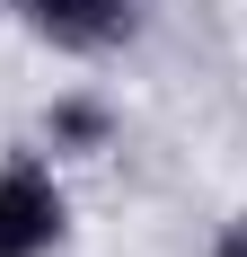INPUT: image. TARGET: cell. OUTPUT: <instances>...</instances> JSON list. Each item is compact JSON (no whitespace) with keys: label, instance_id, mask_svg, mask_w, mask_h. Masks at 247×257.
<instances>
[{"label":"cell","instance_id":"4","mask_svg":"<svg viewBox=\"0 0 247 257\" xmlns=\"http://www.w3.org/2000/svg\"><path fill=\"white\" fill-rule=\"evenodd\" d=\"M212 257H247V222H230V231L212 239Z\"/></svg>","mask_w":247,"mask_h":257},{"label":"cell","instance_id":"5","mask_svg":"<svg viewBox=\"0 0 247 257\" xmlns=\"http://www.w3.org/2000/svg\"><path fill=\"white\" fill-rule=\"evenodd\" d=\"M0 9H9V0H0Z\"/></svg>","mask_w":247,"mask_h":257},{"label":"cell","instance_id":"1","mask_svg":"<svg viewBox=\"0 0 247 257\" xmlns=\"http://www.w3.org/2000/svg\"><path fill=\"white\" fill-rule=\"evenodd\" d=\"M62 222H71V204H62L53 169L9 160V169H0V257H44L53 239H62Z\"/></svg>","mask_w":247,"mask_h":257},{"label":"cell","instance_id":"2","mask_svg":"<svg viewBox=\"0 0 247 257\" xmlns=\"http://www.w3.org/2000/svg\"><path fill=\"white\" fill-rule=\"evenodd\" d=\"M18 9L62 53H98V45H115L124 27H132V0H18Z\"/></svg>","mask_w":247,"mask_h":257},{"label":"cell","instance_id":"3","mask_svg":"<svg viewBox=\"0 0 247 257\" xmlns=\"http://www.w3.org/2000/svg\"><path fill=\"white\" fill-rule=\"evenodd\" d=\"M53 142H71V151H98L106 142V106H88V98H71V106H53Z\"/></svg>","mask_w":247,"mask_h":257}]
</instances>
